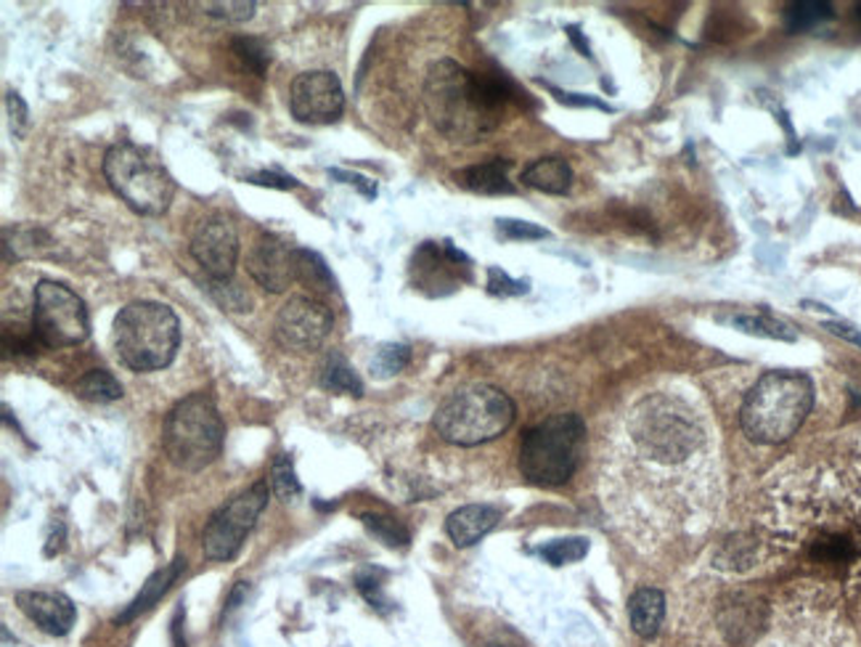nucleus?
<instances>
[{"label":"nucleus","mask_w":861,"mask_h":647,"mask_svg":"<svg viewBox=\"0 0 861 647\" xmlns=\"http://www.w3.org/2000/svg\"><path fill=\"white\" fill-rule=\"evenodd\" d=\"M510 91L512 85L504 77L477 75L445 59L427 75L424 104L438 131L473 144L499 125V112L510 101Z\"/></svg>","instance_id":"obj_1"},{"label":"nucleus","mask_w":861,"mask_h":647,"mask_svg":"<svg viewBox=\"0 0 861 647\" xmlns=\"http://www.w3.org/2000/svg\"><path fill=\"white\" fill-rule=\"evenodd\" d=\"M814 406V382L803 372L764 374L742 404L740 422L755 443H782L798 433Z\"/></svg>","instance_id":"obj_2"},{"label":"nucleus","mask_w":861,"mask_h":647,"mask_svg":"<svg viewBox=\"0 0 861 647\" xmlns=\"http://www.w3.org/2000/svg\"><path fill=\"white\" fill-rule=\"evenodd\" d=\"M115 350L120 361L133 372H157L170 367L181 345V324L172 308L152 300L130 303L117 313Z\"/></svg>","instance_id":"obj_3"},{"label":"nucleus","mask_w":861,"mask_h":647,"mask_svg":"<svg viewBox=\"0 0 861 647\" xmlns=\"http://www.w3.org/2000/svg\"><path fill=\"white\" fill-rule=\"evenodd\" d=\"M512 398L499 387L482 385V382L451 393L432 419L440 439L454 446H480V443L499 439L512 428Z\"/></svg>","instance_id":"obj_4"},{"label":"nucleus","mask_w":861,"mask_h":647,"mask_svg":"<svg viewBox=\"0 0 861 647\" xmlns=\"http://www.w3.org/2000/svg\"><path fill=\"white\" fill-rule=\"evenodd\" d=\"M586 446V424L578 415H554L523 435L519 472L533 486H562L578 470Z\"/></svg>","instance_id":"obj_5"},{"label":"nucleus","mask_w":861,"mask_h":647,"mask_svg":"<svg viewBox=\"0 0 861 647\" xmlns=\"http://www.w3.org/2000/svg\"><path fill=\"white\" fill-rule=\"evenodd\" d=\"M223 419L207 393H191L172 406L165 419L163 446L176 467L186 472H200L220 457Z\"/></svg>","instance_id":"obj_6"},{"label":"nucleus","mask_w":861,"mask_h":647,"mask_svg":"<svg viewBox=\"0 0 861 647\" xmlns=\"http://www.w3.org/2000/svg\"><path fill=\"white\" fill-rule=\"evenodd\" d=\"M104 176L115 194L141 215H163L176 196V181L148 149L135 144L111 146L104 157Z\"/></svg>","instance_id":"obj_7"},{"label":"nucleus","mask_w":861,"mask_h":647,"mask_svg":"<svg viewBox=\"0 0 861 647\" xmlns=\"http://www.w3.org/2000/svg\"><path fill=\"white\" fill-rule=\"evenodd\" d=\"M33 330L43 348H72L88 337V308L67 285L43 279L35 287Z\"/></svg>","instance_id":"obj_8"},{"label":"nucleus","mask_w":861,"mask_h":647,"mask_svg":"<svg viewBox=\"0 0 861 647\" xmlns=\"http://www.w3.org/2000/svg\"><path fill=\"white\" fill-rule=\"evenodd\" d=\"M268 504V483L258 480L250 489L241 491L228 504H223L218 513L207 520L202 534V550L204 558L215 560V563H228L241 552L247 534L252 531L260 513Z\"/></svg>","instance_id":"obj_9"},{"label":"nucleus","mask_w":861,"mask_h":647,"mask_svg":"<svg viewBox=\"0 0 861 647\" xmlns=\"http://www.w3.org/2000/svg\"><path fill=\"white\" fill-rule=\"evenodd\" d=\"M332 313L321 300L308 295H295L278 311L274 324V337L287 350H319L332 332Z\"/></svg>","instance_id":"obj_10"},{"label":"nucleus","mask_w":861,"mask_h":647,"mask_svg":"<svg viewBox=\"0 0 861 647\" xmlns=\"http://www.w3.org/2000/svg\"><path fill=\"white\" fill-rule=\"evenodd\" d=\"M191 255L210 279H231L239 257V237L226 215H204L191 231Z\"/></svg>","instance_id":"obj_11"},{"label":"nucleus","mask_w":861,"mask_h":647,"mask_svg":"<svg viewBox=\"0 0 861 647\" xmlns=\"http://www.w3.org/2000/svg\"><path fill=\"white\" fill-rule=\"evenodd\" d=\"M345 107V94L339 77L334 72L315 70L295 77L289 91V109L300 122L308 125H326L339 120Z\"/></svg>","instance_id":"obj_12"},{"label":"nucleus","mask_w":861,"mask_h":647,"mask_svg":"<svg viewBox=\"0 0 861 647\" xmlns=\"http://www.w3.org/2000/svg\"><path fill=\"white\" fill-rule=\"evenodd\" d=\"M295 250L284 239L274 233H263L255 239L250 255H247V271L265 292H284L295 276Z\"/></svg>","instance_id":"obj_13"},{"label":"nucleus","mask_w":861,"mask_h":647,"mask_svg":"<svg viewBox=\"0 0 861 647\" xmlns=\"http://www.w3.org/2000/svg\"><path fill=\"white\" fill-rule=\"evenodd\" d=\"M16 606L37 628L53 634V637H64L77 619V610H74L70 597L59 595V591H19Z\"/></svg>","instance_id":"obj_14"},{"label":"nucleus","mask_w":861,"mask_h":647,"mask_svg":"<svg viewBox=\"0 0 861 647\" xmlns=\"http://www.w3.org/2000/svg\"><path fill=\"white\" fill-rule=\"evenodd\" d=\"M499 520L501 513L491 504H467V507H458L456 513L449 515L445 531L456 547H473L480 539H486L499 526Z\"/></svg>","instance_id":"obj_15"},{"label":"nucleus","mask_w":861,"mask_h":647,"mask_svg":"<svg viewBox=\"0 0 861 647\" xmlns=\"http://www.w3.org/2000/svg\"><path fill=\"white\" fill-rule=\"evenodd\" d=\"M183 568H186V560L176 558L170 565H165V568L152 573V576L146 578L144 587H141L139 595H135V600L130 602V606L122 610L120 615H117V624H130V621L139 619L141 613H146L148 608L157 606V602L163 600L165 591L178 582V576H181Z\"/></svg>","instance_id":"obj_16"},{"label":"nucleus","mask_w":861,"mask_h":647,"mask_svg":"<svg viewBox=\"0 0 861 647\" xmlns=\"http://www.w3.org/2000/svg\"><path fill=\"white\" fill-rule=\"evenodd\" d=\"M631 628L644 639H653L660 632L662 619H666V597L660 589L642 587L634 591L629 602Z\"/></svg>","instance_id":"obj_17"},{"label":"nucleus","mask_w":861,"mask_h":647,"mask_svg":"<svg viewBox=\"0 0 861 647\" xmlns=\"http://www.w3.org/2000/svg\"><path fill=\"white\" fill-rule=\"evenodd\" d=\"M458 187L475 191V194H512L514 187L510 181V163L506 159H491V163L473 165V168L456 172Z\"/></svg>","instance_id":"obj_18"},{"label":"nucleus","mask_w":861,"mask_h":647,"mask_svg":"<svg viewBox=\"0 0 861 647\" xmlns=\"http://www.w3.org/2000/svg\"><path fill=\"white\" fill-rule=\"evenodd\" d=\"M523 183L547 194H567L573 187V170L562 157H541L523 170Z\"/></svg>","instance_id":"obj_19"},{"label":"nucleus","mask_w":861,"mask_h":647,"mask_svg":"<svg viewBox=\"0 0 861 647\" xmlns=\"http://www.w3.org/2000/svg\"><path fill=\"white\" fill-rule=\"evenodd\" d=\"M721 322L732 324L734 330L748 332V335L755 337H772V340H782V343H796L798 332L796 326L785 319L774 316L769 311H751V313H732V316L721 319Z\"/></svg>","instance_id":"obj_20"},{"label":"nucleus","mask_w":861,"mask_h":647,"mask_svg":"<svg viewBox=\"0 0 861 647\" xmlns=\"http://www.w3.org/2000/svg\"><path fill=\"white\" fill-rule=\"evenodd\" d=\"M295 276L297 281L315 289V292H332V289H337V281H334L330 266H326L324 257L313 250H295Z\"/></svg>","instance_id":"obj_21"},{"label":"nucleus","mask_w":861,"mask_h":647,"mask_svg":"<svg viewBox=\"0 0 861 647\" xmlns=\"http://www.w3.org/2000/svg\"><path fill=\"white\" fill-rule=\"evenodd\" d=\"M835 9L833 3H822V0H798L785 9V27L788 33H809V29L820 27L822 22L833 20Z\"/></svg>","instance_id":"obj_22"},{"label":"nucleus","mask_w":861,"mask_h":647,"mask_svg":"<svg viewBox=\"0 0 861 647\" xmlns=\"http://www.w3.org/2000/svg\"><path fill=\"white\" fill-rule=\"evenodd\" d=\"M321 387L332 393H345V396H363V382L352 372L350 363L339 354H332L321 369Z\"/></svg>","instance_id":"obj_23"},{"label":"nucleus","mask_w":861,"mask_h":647,"mask_svg":"<svg viewBox=\"0 0 861 647\" xmlns=\"http://www.w3.org/2000/svg\"><path fill=\"white\" fill-rule=\"evenodd\" d=\"M77 396L107 404V400L122 398V385L107 369H91V372L77 382Z\"/></svg>","instance_id":"obj_24"},{"label":"nucleus","mask_w":861,"mask_h":647,"mask_svg":"<svg viewBox=\"0 0 861 647\" xmlns=\"http://www.w3.org/2000/svg\"><path fill=\"white\" fill-rule=\"evenodd\" d=\"M543 560L551 565H567V563H578L588 554V539L584 536H570V539H554L549 544H543L538 550Z\"/></svg>","instance_id":"obj_25"},{"label":"nucleus","mask_w":861,"mask_h":647,"mask_svg":"<svg viewBox=\"0 0 861 647\" xmlns=\"http://www.w3.org/2000/svg\"><path fill=\"white\" fill-rule=\"evenodd\" d=\"M207 289L223 311H231V313L252 311V298L247 295V289L239 287L234 279H210Z\"/></svg>","instance_id":"obj_26"},{"label":"nucleus","mask_w":861,"mask_h":647,"mask_svg":"<svg viewBox=\"0 0 861 647\" xmlns=\"http://www.w3.org/2000/svg\"><path fill=\"white\" fill-rule=\"evenodd\" d=\"M271 489L284 502H292V499L300 496V478H297L292 459L287 454H276L274 465H271Z\"/></svg>","instance_id":"obj_27"},{"label":"nucleus","mask_w":861,"mask_h":647,"mask_svg":"<svg viewBox=\"0 0 861 647\" xmlns=\"http://www.w3.org/2000/svg\"><path fill=\"white\" fill-rule=\"evenodd\" d=\"M231 51L237 53V59L247 67L250 72H255L258 77H265L271 64V51L260 38H234Z\"/></svg>","instance_id":"obj_28"},{"label":"nucleus","mask_w":861,"mask_h":647,"mask_svg":"<svg viewBox=\"0 0 861 647\" xmlns=\"http://www.w3.org/2000/svg\"><path fill=\"white\" fill-rule=\"evenodd\" d=\"M408 359H411V354H408L406 345H398V343L382 345V348L376 350L374 359H371V374L380 380L393 378V374H398L400 369L406 367Z\"/></svg>","instance_id":"obj_29"},{"label":"nucleus","mask_w":861,"mask_h":647,"mask_svg":"<svg viewBox=\"0 0 861 647\" xmlns=\"http://www.w3.org/2000/svg\"><path fill=\"white\" fill-rule=\"evenodd\" d=\"M363 523H367V528L371 534L376 536V539L380 541H385L387 547H408V539H411V536H408V531L404 526H400L398 520H393V517H387V515H363Z\"/></svg>","instance_id":"obj_30"},{"label":"nucleus","mask_w":861,"mask_h":647,"mask_svg":"<svg viewBox=\"0 0 861 647\" xmlns=\"http://www.w3.org/2000/svg\"><path fill=\"white\" fill-rule=\"evenodd\" d=\"M196 9H202V14L215 16V20L226 22H247L255 14V3H244V0H228V3H196Z\"/></svg>","instance_id":"obj_31"},{"label":"nucleus","mask_w":861,"mask_h":647,"mask_svg":"<svg viewBox=\"0 0 861 647\" xmlns=\"http://www.w3.org/2000/svg\"><path fill=\"white\" fill-rule=\"evenodd\" d=\"M530 289V281L512 279L510 274H504L501 268H488V292L501 295V298H514V295H525Z\"/></svg>","instance_id":"obj_32"},{"label":"nucleus","mask_w":861,"mask_h":647,"mask_svg":"<svg viewBox=\"0 0 861 647\" xmlns=\"http://www.w3.org/2000/svg\"><path fill=\"white\" fill-rule=\"evenodd\" d=\"M3 345H5V350H9V354L33 356V354H37V348H40V340H37V337H35V330L22 332V330H19V326H14V330H11V326H5V330H3Z\"/></svg>","instance_id":"obj_33"},{"label":"nucleus","mask_w":861,"mask_h":647,"mask_svg":"<svg viewBox=\"0 0 861 647\" xmlns=\"http://www.w3.org/2000/svg\"><path fill=\"white\" fill-rule=\"evenodd\" d=\"M499 233L506 239H547L549 231L528 220H499Z\"/></svg>","instance_id":"obj_34"},{"label":"nucleus","mask_w":861,"mask_h":647,"mask_svg":"<svg viewBox=\"0 0 861 647\" xmlns=\"http://www.w3.org/2000/svg\"><path fill=\"white\" fill-rule=\"evenodd\" d=\"M5 109H9L11 131H14V135H24V131H27L29 125L27 104H24L22 96L14 94V91H9V94H5Z\"/></svg>","instance_id":"obj_35"},{"label":"nucleus","mask_w":861,"mask_h":647,"mask_svg":"<svg viewBox=\"0 0 861 647\" xmlns=\"http://www.w3.org/2000/svg\"><path fill=\"white\" fill-rule=\"evenodd\" d=\"M358 591L371 602L374 608H385V597H382V584L374 578V571L361 573L358 576Z\"/></svg>","instance_id":"obj_36"},{"label":"nucleus","mask_w":861,"mask_h":647,"mask_svg":"<svg viewBox=\"0 0 861 647\" xmlns=\"http://www.w3.org/2000/svg\"><path fill=\"white\" fill-rule=\"evenodd\" d=\"M250 183H258V187H271V189H297L300 183L295 181L292 176H284V172H255V176L247 178Z\"/></svg>","instance_id":"obj_37"},{"label":"nucleus","mask_w":861,"mask_h":647,"mask_svg":"<svg viewBox=\"0 0 861 647\" xmlns=\"http://www.w3.org/2000/svg\"><path fill=\"white\" fill-rule=\"evenodd\" d=\"M330 176L332 178H337V181H343V183H350V187H358L363 191V194L369 196H376V187H374V181H369V178H363V176H358V172H345V170H330Z\"/></svg>","instance_id":"obj_38"},{"label":"nucleus","mask_w":861,"mask_h":647,"mask_svg":"<svg viewBox=\"0 0 861 647\" xmlns=\"http://www.w3.org/2000/svg\"><path fill=\"white\" fill-rule=\"evenodd\" d=\"M551 94H554L557 98H560L562 104H570V107H594V109H602V112H607V104H602V101H597V98H591V96H581V94H562V91H557V88H551Z\"/></svg>","instance_id":"obj_39"},{"label":"nucleus","mask_w":861,"mask_h":647,"mask_svg":"<svg viewBox=\"0 0 861 647\" xmlns=\"http://www.w3.org/2000/svg\"><path fill=\"white\" fill-rule=\"evenodd\" d=\"M825 330L833 332V335H838L840 340L853 343V345H859V348H861V330H857V326L840 324V322H827Z\"/></svg>","instance_id":"obj_40"},{"label":"nucleus","mask_w":861,"mask_h":647,"mask_svg":"<svg viewBox=\"0 0 861 647\" xmlns=\"http://www.w3.org/2000/svg\"><path fill=\"white\" fill-rule=\"evenodd\" d=\"M567 33H570V38L575 40V46L581 48V53H584V57H591V53H588V46H586V43H584V38H581L578 27H567Z\"/></svg>","instance_id":"obj_41"},{"label":"nucleus","mask_w":861,"mask_h":647,"mask_svg":"<svg viewBox=\"0 0 861 647\" xmlns=\"http://www.w3.org/2000/svg\"><path fill=\"white\" fill-rule=\"evenodd\" d=\"M857 20L861 22V3H857Z\"/></svg>","instance_id":"obj_42"}]
</instances>
